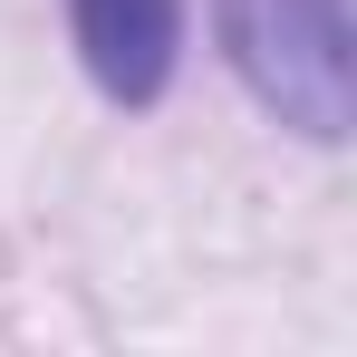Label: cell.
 <instances>
[{
	"instance_id": "1",
	"label": "cell",
	"mask_w": 357,
	"mask_h": 357,
	"mask_svg": "<svg viewBox=\"0 0 357 357\" xmlns=\"http://www.w3.org/2000/svg\"><path fill=\"white\" fill-rule=\"evenodd\" d=\"M213 20H222V49H232L241 87L280 126H299L309 145L348 135V107H357L348 0H213Z\"/></svg>"
},
{
	"instance_id": "2",
	"label": "cell",
	"mask_w": 357,
	"mask_h": 357,
	"mask_svg": "<svg viewBox=\"0 0 357 357\" xmlns=\"http://www.w3.org/2000/svg\"><path fill=\"white\" fill-rule=\"evenodd\" d=\"M68 39H77V68L97 77V97L155 107L183 59V0H68Z\"/></svg>"
}]
</instances>
